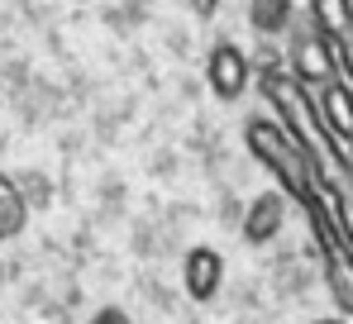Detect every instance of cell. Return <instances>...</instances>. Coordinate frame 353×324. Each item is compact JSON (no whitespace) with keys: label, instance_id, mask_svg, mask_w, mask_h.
I'll return each mask as SVG.
<instances>
[{"label":"cell","instance_id":"cell-3","mask_svg":"<svg viewBox=\"0 0 353 324\" xmlns=\"http://www.w3.org/2000/svg\"><path fill=\"white\" fill-rule=\"evenodd\" d=\"M287 62H292V72H287V77L301 81L305 91H320V86L339 81V48H334L330 39H320L310 24H305V29H296Z\"/></svg>","mask_w":353,"mask_h":324},{"label":"cell","instance_id":"cell-8","mask_svg":"<svg viewBox=\"0 0 353 324\" xmlns=\"http://www.w3.org/2000/svg\"><path fill=\"white\" fill-rule=\"evenodd\" d=\"M305 10H310V29L334 48L353 39V0H305Z\"/></svg>","mask_w":353,"mask_h":324},{"label":"cell","instance_id":"cell-13","mask_svg":"<svg viewBox=\"0 0 353 324\" xmlns=\"http://www.w3.org/2000/svg\"><path fill=\"white\" fill-rule=\"evenodd\" d=\"M310 324H349L344 315H325V320H310Z\"/></svg>","mask_w":353,"mask_h":324},{"label":"cell","instance_id":"cell-2","mask_svg":"<svg viewBox=\"0 0 353 324\" xmlns=\"http://www.w3.org/2000/svg\"><path fill=\"white\" fill-rule=\"evenodd\" d=\"M258 91H263V101H272V119L292 134L310 158L325 162L330 176H344V181H349V158L330 143V134H325V124H320V114H315V96H310L301 81L287 77V67H282V72H258Z\"/></svg>","mask_w":353,"mask_h":324},{"label":"cell","instance_id":"cell-7","mask_svg":"<svg viewBox=\"0 0 353 324\" xmlns=\"http://www.w3.org/2000/svg\"><path fill=\"white\" fill-rule=\"evenodd\" d=\"M282 224H287V196H282V191H263V196H253L248 210H243V239H248L253 248H263V243H272V239L282 234Z\"/></svg>","mask_w":353,"mask_h":324},{"label":"cell","instance_id":"cell-12","mask_svg":"<svg viewBox=\"0 0 353 324\" xmlns=\"http://www.w3.org/2000/svg\"><path fill=\"white\" fill-rule=\"evenodd\" d=\"M191 10H196V14H201V19H210V14H215V10H220V0H191Z\"/></svg>","mask_w":353,"mask_h":324},{"label":"cell","instance_id":"cell-1","mask_svg":"<svg viewBox=\"0 0 353 324\" xmlns=\"http://www.w3.org/2000/svg\"><path fill=\"white\" fill-rule=\"evenodd\" d=\"M243 143H248L253 158L277 176V191H282L287 201H296L301 210L315 201L320 181H334L330 167H325L320 158H310L292 134H287L277 119H268V114H253V119L243 124Z\"/></svg>","mask_w":353,"mask_h":324},{"label":"cell","instance_id":"cell-10","mask_svg":"<svg viewBox=\"0 0 353 324\" xmlns=\"http://www.w3.org/2000/svg\"><path fill=\"white\" fill-rule=\"evenodd\" d=\"M24 224H29V205H24V196H19V181L0 167V243L19 239Z\"/></svg>","mask_w":353,"mask_h":324},{"label":"cell","instance_id":"cell-11","mask_svg":"<svg viewBox=\"0 0 353 324\" xmlns=\"http://www.w3.org/2000/svg\"><path fill=\"white\" fill-rule=\"evenodd\" d=\"M91 324H134V320H129V315H124L119 305H101V310L91 315Z\"/></svg>","mask_w":353,"mask_h":324},{"label":"cell","instance_id":"cell-4","mask_svg":"<svg viewBox=\"0 0 353 324\" xmlns=\"http://www.w3.org/2000/svg\"><path fill=\"white\" fill-rule=\"evenodd\" d=\"M205 81L215 91V101H239L248 91V81H253V62H248V53L239 43L220 39L210 48V57H205Z\"/></svg>","mask_w":353,"mask_h":324},{"label":"cell","instance_id":"cell-5","mask_svg":"<svg viewBox=\"0 0 353 324\" xmlns=\"http://www.w3.org/2000/svg\"><path fill=\"white\" fill-rule=\"evenodd\" d=\"M310 96H315V114H320L330 143L349 158V143H353V91L344 86V81H330V86H320V91H310Z\"/></svg>","mask_w":353,"mask_h":324},{"label":"cell","instance_id":"cell-6","mask_svg":"<svg viewBox=\"0 0 353 324\" xmlns=\"http://www.w3.org/2000/svg\"><path fill=\"white\" fill-rule=\"evenodd\" d=\"M225 286V258L210 243H196L181 263V291L191 301H215V291Z\"/></svg>","mask_w":353,"mask_h":324},{"label":"cell","instance_id":"cell-9","mask_svg":"<svg viewBox=\"0 0 353 324\" xmlns=\"http://www.w3.org/2000/svg\"><path fill=\"white\" fill-rule=\"evenodd\" d=\"M296 24V0H248V29L272 39Z\"/></svg>","mask_w":353,"mask_h":324}]
</instances>
